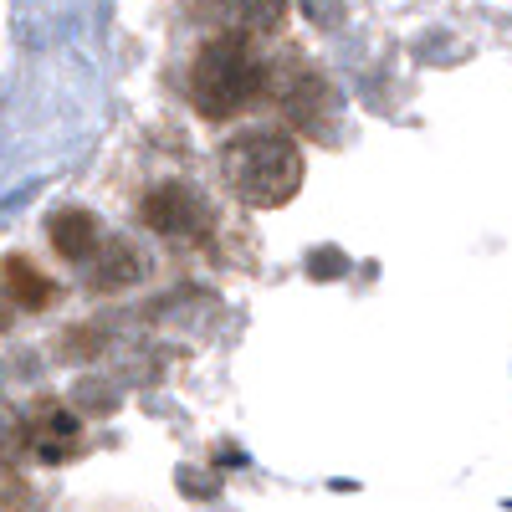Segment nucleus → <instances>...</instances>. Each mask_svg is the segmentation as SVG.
Instances as JSON below:
<instances>
[{"mask_svg":"<svg viewBox=\"0 0 512 512\" xmlns=\"http://www.w3.org/2000/svg\"><path fill=\"white\" fill-rule=\"evenodd\" d=\"M267 93V62L251 52V36H210L190 62V103L210 123H231Z\"/></svg>","mask_w":512,"mask_h":512,"instance_id":"obj_1","label":"nucleus"},{"mask_svg":"<svg viewBox=\"0 0 512 512\" xmlns=\"http://www.w3.org/2000/svg\"><path fill=\"white\" fill-rule=\"evenodd\" d=\"M221 180L251 210H277L303 190V149L277 128H251L221 149Z\"/></svg>","mask_w":512,"mask_h":512,"instance_id":"obj_2","label":"nucleus"},{"mask_svg":"<svg viewBox=\"0 0 512 512\" xmlns=\"http://www.w3.org/2000/svg\"><path fill=\"white\" fill-rule=\"evenodd\" d=\"M267 88L282 108V118L292 128H308V134H318V128L333 123V88L328 77L313 72L308 62H287V67H267Z\"/></svg>","mask_w":512,"mask_h":512,"instance_id":"obj_3","label":"nucleus"},{"mask_svg":"<svg viewBox=\"0 0 512 512\" xmlns=\"http://www.w3.org/2000/svg\"><path fill=\"white\" fill-rule=\"evenodd\" d=\"M139 221H144L149 231H159V236H200V231L210 226V210H205L200 190L169 180V185H154V190L139 200Z\"/></svg>","mask_w":512,"mask_h":512,"instance_id":"obj_4","label":"nucleus"},{"mask_svg":"<svg viewBox=\"0 0 512 512\" xmlns=\"http://www.w3.org/2000/svg\"><path fill=\"white\" fill-rule=\"evenodd\" d=\"M47 236H52V246L67 256V262H88V256L103 246V231H98V221L88 216V210H77V205L57 210V216L47 221Z\"/></svg>","mask_w":512,"mask_h":512,"instance_id":"obj_5","label":"nucleus"},{"mask_svg":"<svg viewBox=\"0 0 512 512\" xmlns=\"http://www.w3.org/2000/svg\"><path fill=\"white\" fill-rule=\"evenodd\" d=\"M0 287L11 292V303L26 308V313H41V308H52V282L41 267H31L26 256H6V267H0Z\"/></svg>","mask_w":512,"mask_h":512,"instance_id":"obj_6","label":"nucleus"},{"mask_svg":"<svg viewBox=\"0 0 512 512\" xmlns=\"http://www.w3.org/2000/svg\"><path fill=\"white\" fill-rule=\"evenodd\" d=\"M226 21L241 36H277L287 26V0H226Z\"/></svg>","mask_w":512,"mask_h":512,"instance_id":"obj_7","label":"nucleus"},{"mask_svg":"<svg viewBox=\"0 0 512 512\" xmlns=\"http://www.w3.org/2000/svg\"><path fill=\"white\" fill-rule=\"evenodd\" d=\"M134 277H139V262H134V251H128L123 241L98 246V251L88 256V282H93L98 292H108V287H128Z\"/></svg>","mask_w":512,"mask_h":512,"instance_id":"obj_8","label":"nucleus"},{"mask_svg":"<svg viewBox=\"0 0 512 512\" xmlns=\"http://www.w3.org/2000/svg\"><path fill=\"white\" fill-rule=\"evenodd\" d=\"M31 441H36V451L47 456V461H62L67 446L77 441V420L62 415L57 405H41V415L31 420Z\"/></svg>","mask_w":512,"mask_h":512,"instance_id":"obj_9","label":"nucleus"},{"mask_svg":"<svg viewBox=\"0 0 512 512\" xmlns=\"http://www.w3.org/2000/svg\"><path fill=\"white\" fill-rule=\"evenodd\" d=\"M195 16H226V0H190Z\"/></svg>","mask_w":512,"mask_h":512,"instance_id":"obj_10","label":"nucleus"},{"mask_svg":"<svg viewBox=\"0 0 512 512\" xmlns=\"http://www.w3.org/2000/svg\"><path fill=\"white\" fill-rule=\"evenodd\" d=\"M6 323H11V308H6V297H0V333H6Z\"/></svg>","mask_w":512,"mask_h":512,"instance_id":"obj_11","label":"nucleus"}]
</instances>
